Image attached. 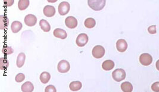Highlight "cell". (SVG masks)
I'll list each match as a JSON object with an SVG mask.
<instances>
[{
    "mask_svg": "<svg viewBox=\"0 0 159 92\" xmlns=\"http://www.w3.org/2000/svg\"><path fill=\"white\" fill-rule=\"evenodd\" d=\"M88 4L89 6L95 11L102 10L105 5V0H88Z\"/></svg>",
    "mask_w": 159,
    "mask_h": 92,
    "instance_id": "obj_1",
    "label": "cell"
},
{
    "mask_svg": "<svg viewBox=\"0 0 159 92\" xmlns=\"http://www.w3.org/2000/svg\"><path fill=\"white\" fill-rule=\"evenodd\" d=\"M112 76L116 81L120 82L125 78L126 72L122 69H117L112 72Z\"/></svg>",
    "mask_w": 159,
    "mask_h": 92,
    "instance_id": "obj_2",
    "label": "cell"
},
{
    "mask_svg": "<svg viewBox=\"0 0 159 92\" xmlns=\"http://www.w3.org/2000/svg\"><path fill=\"white\" fill-rule=\"evenodd\" d=\"M92 54L96 59L102 58L105 55V49L101 46H96L92 49Z\"/></svg>",
    "mask_w": 159,
    "mask_h": 92,
    "instance_id": "obj_3",
    "label": "cell"
},
{
    "mask_svg": "<svg viewBox=\"0 0 159 92\" xmlns=\"http://www.w3.org/2000/svg\"><path fill=\"white\" fill-rule=\"evenodd\" d=\"M70 8H71V7H70V4L69 2H67L66 1L62 2L58 6V13L60 15L64 16L69 13V11L70 10Z\"/></svg>",
    "mask_w": 159,
    "mask_h": 92,
    "instance_id": "obj_4",
    "label": "cell"
},
{
    "mask_svg": "<svg viewBox=\"0 0 159 92\" xmlns=\"http://www.w3.org/2000/svg\"><path fill=\"white\" fill-rule=\"evenodd\" d=\"M71 66L69 63L65 60H61L57 66V69L59 72L60 73H66L69 71Z\"/></svg>",
    "mask_w": 159,
    "mask_h": 92,
    "instance_id": "obj_5",
    "label": "cell"
},
{
    "mask_svg": "<svg viewBox=\"0 0 159 92\" xmlns=\"http://www.w3.org/2000/svg\"><path fill=\"white\" fill-rule=\"evenodd\" d=\"M140 62L144 66H148L153 62V58L150 54L143 53L140 56Z\"/></svg>",
    "mask_w": 159,
    "mask_h": 92,
    "instance_id": "obj_6",
    "label": "cell"
},
{
    "mask_svg": "<svg viewBox=\"0 0 159 92\" xmlns=\"http://www.w3.org/2000/svg\"><path fill=\"white\" fill-rule=\"evenodd\" d=\"M88 42V37L86 33H80V34L76 40V44L79 47L85 46Z\"/></svg>",
    "mask_w": 159,
    "mask_h": 92,
    "instance_id": "obj_7",
    "label": "cell"
},
{
    "mask_svg": "<svg viewBox=\"0 0 159 92\" xmlns=\"http://www.w3.org/2000/svg\"><path fill=\"white\" fill-rule=\"evenodd\" d=\"M37 22V18L33 15H28L24 17V23L28 26H33Z\"/></svg>",
    "mask_w": 159,
    "mask_h": 92,
    "instance_id": "obj_8",
    "label": "cell"
},
{
    "mask_svg": "<svg viewBox=\"0 0 159 92\" xmlns=\"http://www.w3.org/2000/svg\"><path fill=\"white\" fill-rule=\"evenodd\" d=\"M65 24L67 27L71 29L75 28L78 25L77 19L73 16L67 17L65 20Z\"/></svg>",
    "mask_w": 159,
    "mask_h": 92,
    "instance_id": "obj_9",
    "label": "cell"
},
{
    "mask_svg": "<svg viewBox=\"0 0 159 92\" xmlns=\"http://www.w3.org/2000/svg\"><path fill=\"white\" fill-rule=\"evenodd\" d=\"M43 12L45 16L51 17L54 16L56 14V9L54 6H46L43 9Z\"/></svg>",
    "mask_w": 159,
    "mask_h": 92,
    "instance_id": "obj_10",
    "label": "cell"
},
{
    "mask_svg": "<svg viewBox=\"0 0 159 92\" xmlns=\"http://www.w3.org/2000/svg\"><path fill=\"white\" fill-rule=\"evenodd\" d=\"M116 48L120 52L125 51L127 48V42L123 39L119 40L116 42Z\"/></svg>",
    "mask_w": 159,
    "mask_h": 92,
    "instance_id": "obj_11",
    "label": "cell"
},
{
    "mask_svg": "<svg viewBox=\"0 0 159 92\" xmlns=\"http://www.w3.org/2000/svg\"><path fill=\"white\" fill-rule=\"evenodd\" d=\"M53 35H54V37H56L58 38H60L62 40H64L67 38V33L62 29L60 28H57L56 29L54 32H53Z\"/></svg>",
    "mask_w": 159,
    "mask_h": 92,
    "instance_id": "obj_12",
    "label": "cell"
},
{
    "mask_svg": "<svg viewBox=\"0 0 159 92\" xmlns=\"http://www.w3.org/2000/svg\"><path fill=\"white\" fill-rule=\"evenodd\" d=\"M9 24L8 17L6 16L1 15L0 16V29L1 30L6 29Z\"/></svg>",
    "mask_w": 159,
    "mask_h": 92,
    "instance_id": "obj_13",
    "label": "cell"
},
{
    "mask_svg": "<svg viewBox=\"0 0 159 92\" xmlns=\"http://www.w3.org/2000/svg\"><path fill=\"white\" fill-rule=\"evenodd\" d=\"M22 28V24L19 21H15L11 25V29L13 33H19Z\"/></svg>",
    "mask_w": 159,
    "mask_h": 92,
    "instance_id": "obj_14",
    "label": "cell"
},
{
    "mask_svg": "<svg viewBox=\"0 0 159 92\" xmlns=\"http://www.w3.org/2000/svg\"><path fill=\"white\" fill-rule=\"evenodd\" d=\"M114 62L111 60H105L102 64V68L105 71H110L114 67Z\"/></svg>",
    "mask_w": 159,
    "mask_h": 92,
    "instance_id": "obj_15",
    "label": "cell"
},
{
    "mask_svg": "<svg viewBox=\"0 0 159 92\" xmlns=\"http://www.w3.org/2000/svg\"><path fill=\"white\" fill-rule=\"evenodd\" d=\"M21 89L23 92H32L34 90V86L31 82L27 81L22 85Z\"/></svg>",
    "mask_w": 159,
    "mask_h": 92,
    "instance_id": "obj_16",
    "label": "cell"
},
{
    "mask_svg": "<svg viewBox=\"0 0 159 92\" xmlns=\"http://www.w3.org/2000/svg\"><path fill=\"white\" fill-rule=\"evenodd\" d=\"M82 86V83L78 81H73L69 84V88L73 92H76L80 90L81 89Z\"/></svg>",
    "mask_w": 159,
    "mask_h": 92,
    "instance_id": "obj_17",
    "label": "cell"
},
{
    "mask_svg": "<svg viewBox=\"0 0 159 92\" xmlns=\"http://www.w3.org/2000/svg\"><path fill=\"white\" fill-rule=\"evenodd\" d=\"M26 56L24 53H20L17 56V66L18 68H21L24 65V62H25Z\"/></svg>",
    "mask_w": 159,
    "mask_h": 92,
    "instance_id": "obj_18",
    "label": "cell"
},
{
    "mask_svg": "<svg viewBox=\"0 0 159 92\" xmlns=\"http://www.w3.org/2000/svg\"><path fill=\"white\" fill-rule=\"evenodd\" d=\"M40 25L43 31L48 33L51 29V26L48 22L45 19H42L40 22Z\"/></svg>",
    "mask_w": 159,
    "mask_h": 92,
    "instance_id": "obj_19",
    "label": "cell"
},
{
    "mask_svg": "<svg viewBox=\"0 0 159 92\" xmlns=\"http://www.w3.org/2000/svg\"><path fill=\"white\" fill-rule=\"evenodd\" d=\"M121 89L123 92H132L133 90V86L129 82H124L121 84Z\"/></svg>",
    "mask_w": 159,
    "mask_h": 92,
    "instance_id": "obj_20",
    "label": "cell"
},
{
    "mask_svg": "<svg viewBox=\"0 0 159 92\" xmlns=\"http://www.w3.org/2000/svg\"><path fill=\"white\" fill-rule=\"evenodd\" d=\"M40 80L44 84H47L51 78V75L48 72H43L40 75Z\"/></svg>",
    "mask_w": 159,
    "mask_h": 92,
    "instance_id": "obj_21",
    "label": "cell"
},
{
    "mask_svg": "<svg viewBox=\"0 0 159 92\" xmlns=\"http://www.w3.org/2000/svg\"><path fill=\"white\" fill-rule=\"evenodd\" d=\"M85 26H86V28H92L96 26V22L94 19L89 17L88 18L85 20Z\"/></svg>",
    "mask_w": 159,
    "mask_h": 92,
    "instance_id": "obj_22",
    "label": "cell"
},
{
    "mask_svg": "<svg viewBox=\"0 0 159 92\" xmlns=\"http://www.w3.org/2000/svg\"><path fill=\"white\" fill-rule=\"evenodd\" d=\"M29 5V0H20L18 2V7L20 10H24L28 7Z\"/></svg>",
    "mask_w": 159,
    "mask_h": 92,
    "instance_id": "obj_23",
    "label": "cell"
},
{
    "mask_svg": "<svg viewBox=\"0 0 159 92\" xmlns=\"http://www.w3.org/2000/svg\"><path fill=\"white\" fill-rule=\"evenodd\" d=\"M9 66V62L8 60L4 58L0 59V69L1 70L6 69Z\"/></svg>",
    "mask_w": 159,
    "mask_h": 92,
    "instance_id": "obj_24",
    "label": "cell"
},
{
    "mask_svg": "<svg viewBox=\"0 0 159 92\" xmlns=\"http://www.w3.org/2000/svg\"><path fill=\"white\" fill-rule=\"evenodd\" d=\"M2 51L4 54L5 55H11L13 53V49H12V47H9V46H6V47H4L2 49Z\"/></svg>",
    "mask_w": 159,
    "mask_h": 92,
    "instance_id": "obj_25",
    "label": "cell"
},
{
    "mask_svg": "<svg viewBox=\"0 0 159 92\" xmlns=\"http://www.w3.org/2000/svg\"><path fill=\"white\" fill-rule=\"evenodd\" d=\"M24 79H25V76L22 73L18 74L17 75H16V78H15V80L17 83H21V82L24 81Z\"/></svg>",
    "mask_w": 159,
    "mask_h": 92,
    "instance_id": "obj_26",
    "label": "cell"
},
{
    "mask_svg": "<svg viewBox=\"0 0 159 92\" xmlns=\"http://www.w3.org/2000/svg\"><path fill=\"white\" fill-rule=\"evenodd\" d=\"M45 92H57L56 87L53 85H48L45 87Z\"/></svg>",
    "mask_w": 159,
    "mask_h": 92,
    "instance_id": "obj_27",
    "label": "cell"
},
{
    "mask_svg": "<svg viewBox=\"0 0 159 92\" xmlns=\"http://www.w3.org/2000/svg\"><path fill=\"white\" fill-rule=\"evenodd\" d=\"M151 89L153 92H159V82H156L151 85Z\"/></svg>",
    "mask_w": 159,
    "mask_h": 92,
    "instance_id": "obj_28",
    "label": "cell"
},
{
    "mask_svg": "<svg viewBox=\"0 0 159 92\" xmlns=\"http://www.w3.org/2000/svg\"><path fill=\"white\" fill-rule=\"evenodd\" d=\"M148 31L149 33L151 34H154L156 33V25H152L148 28Z\"/></svg>",
    "mask_w": 159,
    "mask_h": 92,
    "instance_id": "obj_29",
    "label": "cell"
},
{
    "mask_svg": "<svg viewBox=\"0 0 159 92\" xmlns=\"http://www.w3.org/2000/svg\"><path fill=\"white\" fill-rule=\"evenodd\" d=\"M5 1V3L6 4V5L8 6V7H10V6H11L13 4V2H14V1L13 0H11V1H9V0H6V1Z\"/></svg>",
    "mask_w": 159,
    "mask_h": 92,
    "instance_id": "obj_30",
    "label": "cell"
},
{
    "mask_svg": "<svg viewBox=\"0 0 159 92\" xmlns=\"http://www.w3.org/2000/svg\"><path fill=\"white\" fill-rule=\"evenodd\" d=\"M156 65V68L157 69V70H159V60H158L157 61Z\"/></svg>",
    "mask_w": 159,
    "mask_h": 92,
    "instance_id": "obj_31",
    "label": "cell"
}]
</instances>
